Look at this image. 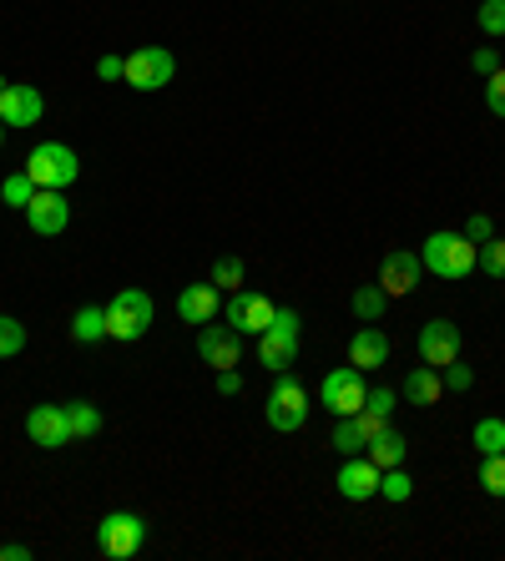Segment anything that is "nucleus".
Instances as JSON below:
<instances>
[{
	"mask_svg": "<svg viewBox=\"0 0 505 561\" xmlns=\"http://www.w3.org/2000/svg\"><path fill=\"white\" fill-rule=\"evenodd\" d=\"M152 329V294L147 288H122L117 299L106 304V340L137 344Z\"/></svg>",
	"mask_w": 505,
	"mask_h": 561,
	"instance_id": "f257e3e1",
	"label": "nucleus"
},
{
	"mask_svg": "<svg viewBox=\"0 0 505 561\" xmlns=\"http://www.w3.org/2000/svg\"><path fill=\"white\" fill-rule=\"evenodd\" d=\"M147 547V522L137 511H106L96 522V551L112 561H131Z\"/></svg>",
	"mask_w": 505,
	"mask_h": 561,
	"instance_id": "f03ea898",
	"label": "nucleus"
},
{
	"mask_svg": "<svg viewBox=\"0 0 505 561\" xmlns=\"http://www.w3.org/2000/svg\"><path fill=\"white\" fill-rule=\"evenodd\" d=\"M420 259H425V274H435V278L475 274V243H470L466 233H429Z\"/></svg>",
	"mask_w": 505,
	"mask_h": 561,
	"instance_id": "7ed1b4c3",
	"label": "nucleus"
},
{
	"mask_svg": "<svg viewBox=\"0 0 505 561\" xmlns=\"http://www.w3.org/2000/svg\"><path fill=\"white\" fill-rule=\"evenodd\" d=\"M26 172H31V183L36 187H71L81 178V157L71 152L66 142H41L36 152L26 157Z\"/></svg>",
	"mask_w": 505,
	"mask_h": 561,
	"instance_id": "20e7f679",
	"label": "nucleus"
},
{
	"mask_svg": "<svg viewBox=\"0 0 505 561\" xmlns=\"http://www.w3.org/2000/svg\"><path fill=\"white\" fill-rule=\"evenodd\" d=\"M298 359V313L278 309L273 324L259 334V365L273 369V375H288V365Z\"/></svg>",
	"mask_w": 505,
	"mask_h": 561,
	"instance_id": "39448f33",
	"label": "nucleus"
},
{
	"mask_svg": "<svg viewBox=\"0 0 505 561\" xmlns=\"http://www.w3.org/2000/svg\"><path fill=\"white\" fill-rule=\"evenodd\" d=\"M172 77H177V56L168 46H137L127 56V71H122V81L131 92H162Z\"/></svg>",
	"mask_w": 505,
	"mask_h": 561,
	"instance_id": "423d86ee",
	"label": "nucleus"
},
{
	"mask_svg": "<svg viewBox=\"0 0 505 561\" xmlns=\"http://www.w3.org/2000/svg\"><path fill=\"white\" fill-rule=\"evenodd\" d=\"M364 400H369V385H364V369L354 365H338L324 375V385H319V405L329 410V415H359Z\"/></svg>",
	"mask_w": 505,
	"mask_h": 561,
	"instance_id": "0eeeda50",
	"label": "nucleus"
},
{
	"mask_svg": "<svg viewBox=\"0 0 505 561\" xmlns=\"http://www.w3.org/2000/svg\"><path fill=\"white\" fill-rule=\"evenodd\" d=\"M309 410H313L309 390H303L298 379L278 375V385H273V390H268V405H263V415H268V425H273V431H284V435L303 431V420H309Z\"/></svg>",
	"mask_w": 505,
	"mask_h": 561,
	"instance_id": "6e6552de",
	"label": "nucleus"
},
{
	"mask_svg": "<svg viewBox=\"0 0 505 561\" xmlns=\"http://www.w3.org/2000/svg\"><path fill=\"white\" fill-rule=\"evenodd\" d=\"M420 278H425V259L415 249H389L379 259V288H385L389 299H404V294H415Z\"/></svg>",
	"mask_w": 505,
	"mask_h": 561,
	"instance_id": "1a4fd4ad",
	"label": "nucleus"
},
{
	"mask_svg": "<svg viewBox=\"0 0 505 561\" xmlns=\"http://www.w3.org/2000/svg\"><path fill=\"white\" fill-rule=\"evenodd\" d=\"M46 117V96H41V87H31V81H11L5 92H0V122L5 127H36V122Z\"/></svg>",
	"mask_w": 505,
	"mask_h": 561,
	"instance_id": "9d476101",
	"label": "nucleus"
},
{
	"mask_svg": "<svg viewBox=\"0 0 505 561\" xmlns=\"http://www.w3.org/2000/svg\"><path fill=\"white\" fill-rule=\"evenodd\" d=\"M197 359L213 369H233L243 359V334L233 324H203L197 329Z\"/></svg>",
	"mask_w": 505,
	"mask_h": 561,
	"instance_id": "9b49d317",
	"label": "nucleus"
},
{
	"mask_svg": "<svg viewBox=\"0 0 505 561\" xmlns=\"http://www.w3.org/2000/svg\"><path fill=\"white\" fill-rule=\"evenodd\" d=\"M26 222H31V233H41V238L66 233V222H71V203H66L61 187H36V197L26 203Z\"/></svg>",
	"mask_w": 505,
	"mask_h": 561,
	"instance_id": "f8f14e48",
	"label": "nucleus"
},
{
	"mask_svg": "<svg viewBox=\"0 0 505 561\" xmlns=\"http://www.w3.org/2000/svg\"><path fill=\"white\" fill-rule=\"evenodd\" d=\"M273 313H278V304L268 294H253V288H238L233 299H228V324L238 334H263L273 324Z\"/></svg>",
	"mask_w": 505,
	"mask_h": 561,
	"instance_id": "ddd939ff",
	"label": "nucleus"
},
{
	"mask_svg": "<svg viewBox=\"0 0 505 561\" xmlns=\"http://www.w3.org/2000/svg\"><path fill=\"white\" fill-rule=\"evenodd\" d=\"M420 359L435 369L460 359V324H455V319H429V324L420 329Z\"/></svg>",
	"mask_w": 505,
	"mask_h": 561,
	"instance_id": "4468645a",
	"label": "nucleus"
},
{
	"mask_svg": "<svg viewBox=\"0 0 505 561\" xmlns=\"http://www.w3.org/2000/svg\"><path fill=\"white\" fill-rule=\"evenodd\" d=\"M26 435L41 450H61L71 445V425H66V405H31L26 410Z\"/></svg>",
	"mask_w": 505,
	"mask_h": 561,
	"instance_id": "2eb2a0df",
	"label": "nucleus"
},
{
	"mask_svg": "<svg viewBox=\"0 0 505 561\" xmlns=\"http://www.w3.org/2000/svg\"><path fill=\"white\" fill-rule=\"evenodd\" d=\"M379 476H385V470H379L369 456H344L334 485L344 501H369V496H379Z\"/></svg>",
	"mask_w": 505,
	"mask_h": 561,
	"instance_id": "dca6fc26",
	"label": "nucleus"
},
{
	"mask_svg": "<svg viewBox=\"0 0 505 561\" xmlns=\"http://www.w3.org/2000/svg\"><path fill=\"white\" fill-rule=\"evenodd\" d=\"M177 319L182 324H213V319H218V288L213 284H187L177 294Z\"/></svg>",
	"mask_w": 505,
	"mask_h": 561,
	"instance_id": "f3484780",
	"label": "nucleus"
},
{
	"mask_svg": "<svg viewBox=\"0 0 505 561\" xmlns=\"http://www.w3.org/2000/svg\"><path fill=\"white\" fill-rule=\"evenodd\" d=\"M349 365L364 369V375H369V369H379V365H389V334H385V329L364 324L359 334H354V340H349Z\"/></svg>",
	"mask_w": 505,
	"mask_h": 561,
	"instance_id": "a211bd4d",
	"label": "nucleus"
},
{
	"mask_svg": "<svg viewBox=\"0 0 505 561\" xmlns=\"http://www.w3.org/2000/svg\"><path fill=\"white\" fill-rule=\"evenodd\" d=\"M440 394H445V379H440V369L435 365H415L410 369V379H404V400L410 405H440Z\"/></svg>",
	"mask_w": 505,
	"mask_h": 561,
	"instance_id": "6ab92c4d",
	"label": "nucleus"
},
{
	"mask_svg": "<svg viewBox=\"0 0 505 561\" xmlns=\"http://www.w3.org/2000/svg\"><path fill=\"white\" fill-rule=\"evenodd\" d=\"M364 456L375 460L379 470H394V466H404V456H410V440H404L400 431H389V425H385V431H379L375 440L364 445Z\"/></svg>",
	"mask_w": 505,
	"mask_h": 561,
	"instance_id": "aec40b11",
	"label": "nucleus"
},
{
	"mask_svg": "<svg viewBox=\"0 0 505 561\" xmlns=\"http://www.w3.org/2000/svg\"><path fill=\"white\" fill-rule=\"evenodd\" d=\"M66 425H71V440H91L102 431V410L91 400H66Z\"/></svg>",
	"mask_w": 505,
	"mask_h": 561,
	"instance_id": "412c9836",
	"label": "nucleus"
},
{
	"mask_svg": "<svg viewBox=\"0 0 505 561\" xmlns=\"http://www.w3.org/2000/svg\"><path fill=\"white\" fill-rule=\"evenodd\" d=\"M71 340H77V344H96V340H106V309L87 304V309L71 313Z\"/></svg>",
	"mask_w": 505,
	"mask_h": 561,
	"instance_id": "4be33fe9",
	"label": "nucleus"
},
{
	"mask_svg": "<svg viewBox=\"0 0 505 561\" xmlns=\"http://www.w3.org/2000/svg\"><path fill=\"white\" fill-rule=\"evenodd\" d=\"M338 450V456H364V445H369V435H364L359 415H338L334 425V440H329Z\"/></svg>",
	"mask_w": 505,
	"mask_h": 561,
	"instance_id": "5701e85b",
	"label": "nucleus"
},
{
	"mask_svg": "<svg viewBox=\"0 0 505 561\" xmlns=\"http://www.w3.org/2000/svg\"><path fill=\"white\" fill-rule=\"evenodd\" d=\"M243 278H248V263L238 259V253H222V259L213 263V288H218V294H238Z\"/></svg>",
	"mask_w": 505,
	"mask_h": 561,
	"instance_id": "b1692460",
	"label": "nucleus"
},
{
	"mask_svg": "<svg viewBox=\"0 0 505 561\" xmlns=\"http://www.w3.org/2000/svg\"><path fill=\"white\" fill-rule=\"evenodd\" d=\"M470 440H475L480 456H501V450H505V420H501V415L475 420V431H470Z\"/></svg>",
	"mask_w": 505,
	"mask_h": 561,
	"instance_id": "393cba45",
	"label": "nucleus"
},
{
	"mask_svg": "<svg viewBox=\"0 0 505 561\" xmlns=\"http://www.w3.org/2000/svg\"><path fill=\"white\" fill-rule=\"evenodd\" d=\"M389 309V294L379 284H364L359 294H354V313H359V324H379Z\"/></svg>",
	"mask_w": 505,
	"mask_h": 561,
	"instance_id": "a878e982",
	"label": "nucleus"
},
{
	"mask_svg": "<svg viewBox=\"0 0 505 561\" xmlns=\"http://www.w3.org/2000/svg\"><path fill=\"white\" fill-rule=\"evenodd\" d=\"M480 491L505 501V450L501 456H480Z\"/></svg>",
	"mask_w": 505,
	"mask_h": 561,
	"instance_id": "bb28decb",
	"label": "nucleus"
},
{
	"mask_svg": "<svg viewBox=\"0 0 505 561\" xmlns=\"http://www.w3.org/2000/svg\"><path fill=\"white\" fill-rule=\"evenodd\" d=\"M475 268L491 278H505V238H485L475 243Z\"/></svg>",
	"mask_w": 505,
	"mask_h": 561,
	"instance_id": "cd10ccee",
	"label": "nucleus"
},
{
	"mask_svg": "<svg viewBox=\"0 0 505 561\" xmlns=\"http://www.w3.org/2000/svg\"><path fill=\"white\" fill-rule=\"evenodd\" d=\"M31 197H36V183H31V172H11V178L0 183V203H5V208H26Z\"/></svg>",
	"mask_w": 505,
	"mask_h": 561,
	"instance_id": "c85d7f7f",
	"label": "nucleus"
},
{
	"mask_svg": "<svg viewBox=\"0 0 505 561\" xmlns=\"http://www.w3.org/2000/svg\"><path fill=\"white\" fill-rule=\"evenodd\" d=\"M21 350H26V324L11 319V313H0V359H15Z\"/></svg>",
	"mask_w": 505,
	"mask_h": 561,
	"instance_id": "c756f323",
	"label": "nucleus"
},
{
	"mask_svg": "<svg viewBox=\"0 0 505 561\" xmlns=\"http://www.w3.org/2000/svg\"><path fill=\"white\" fill-rule=\"evenodd\" d=\"M379 496H385V501H410V496H415V481L404 476V466H394V470H385V476H379Z\"/></svg>",
	"mask_w": 505,
	"mask_h": 561,
	"instance_id": "7c9ffc66",
	"label": "nucleus"
},
{
	"mask_svg": "<svg viewBox=\"0 0 505 561\" xmlns=\"http://www.w3.org/2000/svg\"><path fill=\"white\" fill-rule=\"evenodd\" d=\"M480 31H485V36L491 41H501L505 36V0H480Z\"/></svg>",
	"mask_w": 505,
	"mask_h": 561,
	"instance_id": "2f4dec72",
	"label": "nucleus"
},
{
	"mask_svg": "<svg viewBox=\"0 0 505 561\" xmlns=\"http://www.w3.org/2000/svg\"><path fill=\"white\" fill-rule=\"evenodd\" d=\"M440 379H445V390H455V394H460V390H470V385H475V369H470V365H460V359H450V365L440 369Z\"/></svg>",
	"mask_w": 505,
	"mask_h": 561,
	"instance_id": "473e14b6",
	"label": "nucleus"
},
{
	"mask_svg": "<svg viewBox=\"0 0 505 561\" xmlns=\"http://www.w3.org/2000/svg\"><path fill=\"white\" fill-rule=\"evenodd\" d=\"M485 106H491L495 117H505V66L485 77Z\"/></svg>",
	"mask_w": 505,
	"mask_h": 561,
	"instance_id": "72a5a7b5",
	"label": "nucleus"
},
{
	"mask_svg": "<svg viewBox=\"0 0 505 561\" xmlns=\"http://www.w3.org/2000/svg\"><path fill=\"white\" fill-rule=\"evenodd\" d=\"M394 405H400V394H394V390H385V385H379V390H369V400H364V410H375L379 420H389V415H394Z\"/></svg>",
	"mask_w": 505,
	"mask_h": 561,
	"instance_id": "f704fd0d",
	"label": "nucleus"
},
{
	"mask_svg": "<svg viewBox=\"0 0 505 561\" xmlns=\"http://www.w3.org/2000/svg\"><path fill=\"white\" fill-rule=\"evenodd\" d=\"M466 238H470V243H485V238H495V222L485 218V213H470V218H466Z\"/></svg>",
	"mask_w": 505,
	"mask_h": 561,
	"instance_id": "c9c22d12",
	"label": "nucleus"
},
{
	"mask_svg": "<svg viewBox=\"0 0 505 561\" xmlns=\"http://www.w3.org/2000/svg\"><path fill=\"white\" fill-rule=\"evenodd\" d=\"M470 66H475L480 77H491V71H501V56H495V46H480V51L470 56Z\"/></svg>",
	"mask_w": 505,
	"mask_h": 561,
	"instance_id": "e433bc0d",
	"label": "nucleus"
},
{
	"mask_svg": "<svg viewBox=\"0 0 505 561\" xmlns=\"http://www.w3.org/2000/svg\"><path fill=\"white\" fill-rule=\"evenodd\" d=\"M122 71H127V56H102L96 61V77L102 81H122Z\"/></svg>",
	"mask_w": 505,
	"mask_h": 561,
	"instance_id": "4c0bfd02",
	"label": "nucleus"
},
{
	"mask_svg": "<svg viewBox=\"0 0 505 561\" xmlns=\"http://www.w3.org/2000/svg\"><path fill=\"white\" fill-rule=\"evenodd\" d=\"M218 394H228V400L243 394V375H238V369H218Z\"/></svg>",
	"mask_w": 505,
	"mask_h": 561,
	"instance_id": "58836bf2",
	"label": "nucleus"
},
{
	"mask_svg": "<svg viewBox=\"0 0 505 561\" xmlns=\"http://www.w3.org/2000/svg\"><path fill=\"white\" fill-rule=\"evenodd\" d=\"M0 561H31V547H21V541H5V547H0Z\"/></svg>",
	"mask_w": 505,
	"mask_h": 561,
	"instance_id": "ea45409f",
	"label": "nucleus"
},
{
	"mask_svg": "<svg viewBox=\"0 0 505 561\" xmlns=\"http://www.w3.org/2000/svg\"><path fill=\"white\" fill-rule=\"evenodd\" d=\"M0 147H5V122H0Z\"/></svg>",
	"mask_w": 505,
	"mask_h": 561,
	"instance_id": "a19ab883",
	"label": "nucleus"
},
{
	"mask_svg": "<svg viewBox=\"0 0 505 561\" xmlns=\"http://www.w3.org/2000/svg\"><path fill=\"white\" fill-rule=\"evenodd\" d=\"M5 87H11V81H5V77H0V92H5Z\"/></svg>",
	"mask_w": 505,
	"mask_h": 561,
	"instance_id": "79ce46f5",
	"label": "nucleus"
}]
</instances>
